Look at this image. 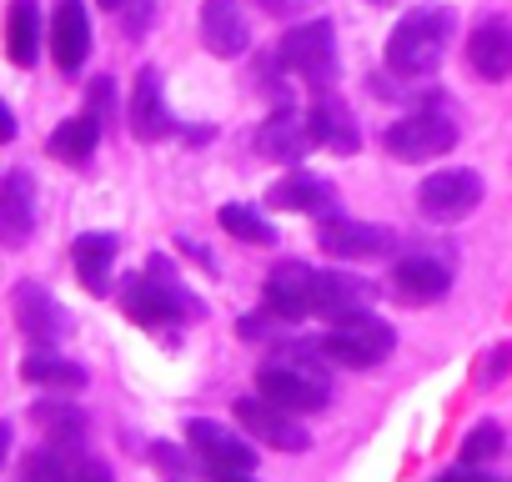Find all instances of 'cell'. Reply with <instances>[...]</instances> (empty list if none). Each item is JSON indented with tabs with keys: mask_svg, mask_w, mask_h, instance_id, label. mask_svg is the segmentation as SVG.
<instances>
[{
	"mask_svg": "<svg viewBox=\"0 0 512 482\" xmlns=\"http://www.w3.org/2000/svg\"><path fill=\"white\" fill-rule=\"evenodd\" d=\"M211 482H256L251 472H211Z\"/></svg>",
	"mask_w": 512,
	"mask_h": 482,
	"instance_id": "35",
	"label": "cell"
},
{
	"mask_svg": "<svg viewBox=\"0 0 512 482\" xmlns=\"http://www.w3.org/2000/svg\"><path fill=\"white\" fill-rule=\"evenodd\" d=\"M512 372V342H502V347H492L482 362H477V387H497L502 377Z\"/></svg>",
	"mask_w": 512,
	"mask_h": 482,
	"instance_id": "31",
	"label": "cell"
},
{
	"mask_svg": "<svg viewBox=\"0 0 512 482\" xmlns=\"http://www.w3.org/2000/svg\"><path fill=\"white\" fill-rule=\"evenodd\" d=\"M36 221H41L36 181H31V171L16 166L6 176V186H0V241H6L11 252H21L26 241H31V231H36Z\"/></svg>",
	"mask_w": 512,
	"mask_h": 482,
	"instance_id": "14",
	"label": "cell"
},
{
	"mask_svg": "<svg viewBox=\"0 0 512 482\" xmlns=\"http://www.w3.org/2000/svg\"><path fill=\"white\" fill-rule=\"evenodd\" d=\"M126 121H131V136H136V141H161V136L176 131L171 106H166V91H161V71H156V66H146V71L131 81Z\"/></svg>",
	"mask_w": 512,
	"mask_h": 482,
	"instance_id": "15",
	"label": "cell"
},
{
	"mask_svg": "<svg viewBox=\"0 0 512 482\" xmlns=\"http://www.w3.org/2000/svg\"><path fill=\"white\" fill-rule=\"evenodd\" d=\"M277 66L292 71L297 81L317 86V91H332V81H337V31H332V21L292 26L277 46Z\"/></svg>",
	"mask_w": 512,
	"mask_h": 482,
	"instance_id": "5",
	"label": "cell"
},
{
	"mask_svg": "<svg viewBox=\"0 0 512 482\" xmlns=\"http://www.w3.org/2000/svg\"><path fill=\"white\" fill-rule=\"evenodd\" d=\"M382 146H387L392 161H437L457 146V116L442 101H432L422 111H407L402 121L387 126Z\"/></svg>",
	"mask_w": 512,
	"mask_h": 482,
	"instance_id": "3",
	"label": "cell"
},
{
	"mask_svg": "<svg viewBox=\"0 0 512 482\" xmlns=\"http://www.w3.org/2000/svg\"><path fill=\"white\" fill-rule=\"evenodd\" d=\"M307 121H312V136H317V146H327V151H342V156L362 151V131H357V121H352V111H347V101H342L337 91H317V101H312Z\"/></svg>",
	"mask_w": 512,
	"mask_h": 482,
	"instance_id": "21",
	"label": "cell"
},
{
	"mask_svg": "<svg viewBox=\"0 0 512 482\" xmlns=\"http://www.w3.org/2000/svg\"><path fill=\"white\" fill-rule=\"evenodd\" d=\"M256 6H262L267 16H282V21H292V16H307L317 0H256Z\"/></svg>",
	"mask_w": 512,
	"mask_h": 482,
	"instance_id": "32",
	"label": "cell"
},
{
	"mask_svg": "<svg viewBox=\"0 0 512 482\" xmlns=\"http://www.w3.org/2000/svg\"><path fill=\"white\" fill-rule=\"evenodd\" d=\"M21 377L31 387H51V392H81L86 387V367L71 362V357H61V352H51V347H36L21 362Z\"/></svg>",
	"mask_w": 512,
	"mask_h": 482,
	"instance_id": "24",
	"label": "cell"
},
{
	"mask_svg": "<svg viewBox=\"0 0 512 482\" xmlns=\"http://www.w3.org/2000/svg\"><path fill=\"white\" fill-rule=\"evenodd\" d=\"M262 302H267V312H272L277 322H302V317H312V312H317V272H312L307 262H297V257L277 262V267L267 272Z\"/></svg>",
	"mask_w": 512,
	"mask_h": 482,
	"instance_id": "11",
	"label": "cell"
},
{
	"mask_svg": "<svg viewBox=\"0 0 512 482\" xmlns=\"http://www.w3.org/2000/svg\"><path fill=\"white\" fill-rule=\"evenodd\" d=\"M392 347H397V332H392L382 317H372V312L337 322V327L317 342V352H322L327 362L357 367V372H362V367H382V362L392 357Z\"/></svg>",
	"mask_w": 512,
	"mask_h": 482,
	"instance_id": "6",
	"label": "cell"
},
{
	"mask_svg": "<svg viewBox=\"0 0 512 482\" xmlns=\"http://www.w3.org/2000/svg\"><path fill=\"white\" fill-rule=\"evenodd\" d=\"M51 56L61 66V76H76L91 56V11L81 0H56L51 16Z\"/></svg>",
	"mask_w": 512,
	"mask_h": 482,
	"instance_id": "16",
	"label": "cell"
},
{
	"mask_svg": "<svg viewBox=\"0 0 512 482\" xmlns=\"http://www.w3.org/2000/svg\"><path fill=\"white\" fill-rule=\"evenodd\" d=\"M467 66L482 76V81H507L512 76V26L502 16H487L477 21L472 41H467Z\"/></svg>",
	"mask_w": 512,
	"mask_h": 482,
	"instance_id": "20",
	"label": "cell"
},
{
	"mask_svg": "<svg viewBox=\"0 0 512 482\" xmlns=\"http://www.w3.org/2000/svg\"><path fill=\"white\" fill-rule=\"evenodd\" d=\"M121 252V241L111 231H81L76 247H71V262H76V277L91 297H106L111 292V262Z\"/></svg>",
	"mask_w": 512,
	"mask_h": 482,
	"instance_id": "23",
	"label": "cell"
},
{
	"mask_svg": "<svg viewBox=\"0 0 512 482\" xmlns=\"http://www.w3.org/2000/svg\"><path fill=\"white\" fill-rule=\"evenodd\" d=\"M6 51H11V61L21 71L36 66V56H41V6L36 0H11V11H6Z\"/></svg>",
	"mask_w": 512,
	"mask_h": 482,
	"instance_id": "25",
	"label": "cell"
},
{
	"mask_svg": "<svg viewBox=\"0 0 512 482\" xmlns=\"http://www.w3.org/2000/svg\"><path fill=\"white\" fill-rule=\"evenodd\" d=\"M236 422H241V432L251 442H267L277 452H307L312 447V432L297 422V412L277 407L262 392H256V397H236Z\"/></svg>",
	"mask_w": 512,
	"mask_h": 482,
	"instance_id": "8",
	"label": "cell"
},
{
	"mask_svg": "<svg viewBox=\"0 0 512 482\" xmlns=\"http://www.w3.org/2000/svg\"><path fill=\"white\" fill-rule=\"evenodd\" d=\"M101 6H106V11H121V6H126V0H101Z\"/></svg>",
	"mask_w": 512,
	"mask_h": 482,
	"instance_id": "36",
	"label": "cell"
},
{
	"mask_svg": "<svg viewBox=\"0 0 512 482\" xmlns=\"http://www.w3.org/2000/svg\"><path fill=\"white\" fill-rule=\"evenodd\" d=\"M71 482H111V467L101 457H86V462H76V477Z\"/></svg>",
	"mask_w": 512,
	"mask_h": 482,
	"instance_id": "33",
	"label": "cell"
},
{
	"mask_svg": "<svg viewBox=\"0 0 512 482\" xmlns=\"http://www.w3.org/2000/svg\"><path fill=\"white\" fill-rule=\"evenodd\" d=\"M437 482H497V477H487V472H467V462H462L457 472H442Z\"/></svg>",
	"mask_w": 512,
	"mask_h": 482,
	"instance_id": "34",
	"label": "cell"
},
{
	"mask_svg": "<svg viewBox=\"0 0 512 482\" xmlns=\"http://www.w3.org/2000/svg\"><path fill=\"white\" fill-rule=\"evenodd\" d=\"M267 206H277V211H312L322 221V216H337V186L327 176H312V171H287L267 191Z\"/></svg>",
	"mask_w": 512,
	"mask_h": 482,
	"instance_id": "19",
	"label": "cell"
},
{
	"mask_svg": "<svg viewBox=\"0 0 512 482\" xmlns=\"http://www.w3.org/2000/svg\"><path fill=\"white\" fill-rule=\"evenodd\" d=\"M201 41L221 61H236V56L251 51V26H246L241 0H206L201 6Z\"/></svg>",
	"mask_w": 512,
	"mask_h": 482,
	"instance_id": "17",
	"label": "cell"
},
{
	"mask_svg": "<svg viewBox=\"0 0 512 482\" xmlns=\"http://www.w3.org/2000/svg\"><path fill=\"white\" fill-rule=\"evenodd\" d=\"M71 477H76V467L66 462L61 447H36L21 467V482H71Z\"/></svg>",
	"mask_w": 512,
	"mask_h": 482,
	"instance_id": "29",
	"label": "cell"
},
{
	"mask_svg": "<svg viewBox=\"0 0 512 482\" xmlns=\"http://www.w3.org/2000/svg\"><path fill=\"white\" fill-rule=\"evenodd\" d=\"M11 312H16V322H21V332L36 342V347H56L66 332H71V317H66V307L41 287V282H21L16 292H11Z\"/></svg>",
	"mask_w": 512,
	"mask_h": 482,
	"instance_id": "13",
	"label": "cell"
},
{
	"mask_svg": "<svg viewBox=\"0 0 512 482\" xmlns=\"http://www.w3.org/2000/svg\"><path fill=\"white\" fill-rule=\"evenodd\" d=\"M186 442L206 462V472H251L256 467V447L241 432H231V427H221L211 417H191L186 422Z\"/></svg>",
	"mask_w": 512,
	"mask_h": 482,
	"instance_id": "12",
	"label": "cell"
},
{
	"mask_svg": "<svg viewBox=\"0 0 512 482\" xmlns=\"http://www.w3.org/2000/svg\"><path fill=\"white\" fill-rule=\"evenodd\" d=\"M477 201H482V176L467 171V166H442V171H432V176L417 186V211H422L427 221H442V226L472 216Z\"/></svg>",
	"mask_w": 512,
	"mask_h": 482,
	"instance_id": "7",
	"label": "cell"
},
{
	"mask_svg": "<svg viewBox=\"0 0 512 482\" xmlns=\"http://www.w3.org/2000/svg\"><path fill=\"white\" fill-rule=\"evenodd\" d=\"M256 392L272 397V402L287 407V412H297V417H302V412H322V407L332 402L327 372L312 367V362H302V352H287V357L267 362L262 372H256Z\"/></svg>",
	"mask_w": 512,
	"mask_h": 482,
	"instance_id": "4",
	"label": "cell"
},
{
	"mask_svg": "<svg viewBox=\"0 0 512 482\" xmlns=\"http://www.w3.org/2000/svg\"><path fill=\"white\" fill-rule=\"evenodd\" d=\"M216 221H221V231L236 236V241H251V247H272V226H267L262 211H251V206H221Z\"/></svg>",
	"mask_w": 512,
	"mask_h": 482,
	"instance_id": "28",
	"label": "cell"
},
{
	"mask_svg": "<svg viewBox=\"0 0 512 482\" xmlns=\"http://www.w3.org/2000/svg\"><path fill=\"white\" fill-rule=\"evenodd\" d=\"M322 252L342 257V262H377L387 252H397V231L377 226V221H352V216H322Z\"/></svg>",
	"mask_w": 512,
	"mask_h": 482,
	"instance_id": "9",
	"label": "cell"
},
{
	"mask_svg": "<svg viewBox=\"0 0 512 482\" xmlns=\"http://www.w3.org/2000/svg\"><path fill=\"white\" fill-rule=\"evenodd\" d=\"M256 146H262V156H272V161H302L317 146V136H312V121L302 111H292V101H282L262 121V131H256Z\"/></svg>",
	"mask_w": 512,
	"mask_h": 482,
	"instance_id": "18",
	"label": "cell"
},
{
	"mask_svg": "<svg viewBox=\"0 0 512 482\" xmlns=\"http://www.w3.org/2000/svg\"><path fill=\"white\" fill-rule=\"evenodd\" d=\"M121 307L131 322L141 327H166V322H201L206 317V302L186 292L181 272L171 267V257L151 252L141 272L121 277Z\"/></svg>",
	"mask_w": 512,
	"mask_h": 482,
	"instance_id": "1",
	"label": "cell"
},
{
	"mask_svg": "<svg viewBox=\"0 0 512 482\" xmlns=\"http://www.w3.org/2000/svg\"><path fill=\"white\" fill-rule=\"evenodd\" d=\"M497 452H502V427H497L492 417H482V422L467 432V442H462V462L477 467V462H492Z\"/></svg>",
	"mask_w": 512,
	"mask_h": 482,
	"instance_id": "30",
	"label": "cell"
},
{
	"mask_svg": "<svg viewBox=\"0 0 512 482\" xmlns=\"http://www.w3.org/2000/svg\"><path fill=\"white\" fill-rule=\"evenodd\" d=\"M452 31H457V11H452V6L407 11V16L392 26V36H387V71L402 76V81H427V76L447 61Z\"/></svg>",
	"mask_w": 512,
	"mask_h": 482,
	"instance_id": "2",
	"label": "cell"
},
{
	"mask_svg": "<svg viewBox=\"0 0 512 482\" xmlns=\"http://www.w3.org/2000/svg\"><path fill=\"white\" fill-rule=\"evenodd\" d=\"M96 141H101V121H96V111H81V116H66L51 131V156L66 161V166H81V161L96 156Z\"/></svg>",
	"mask_w": 512,
	"mask_h": 482,
	"instance_id": "26",
	"label": "cell"
},
{
	"mask_svg": "<svg viewBox=\"0 0 512 482\" xmlns=\"http://www.w3.org/2000/svg\"><path fill=\"white\" fill-rule=\"evenodd\" d=\"M36 422L46 427V442L61 447V452H76L86 442V432H91L86 412L71 407V402H36Z\"/></svg>",
	"mask_w": 512,
	"mask_h": 482,
	"instance_id": "27",
	"label": "cell"
},
{
	"mask_svg": "<svg viewBox=\"0 0 512 482\" xmlns=\"http://www.w3.org/2000/svg\"><path fill=\"white\" fill-rule=\"evenodd\" d=\"M377 302V287L352 277V272H317V312L332 317V322H347V317H362L367 307Z\"/></svg>",
	"mask_w": 512,
	"mask_h": 482,
	"instance_id": "22",
	"label": "cell"
},
{
	"mask_svg": "<svg viewBox=\"0 0 512 482\" xmlns=\"http://www.w3.org/2000/svg\"><path fill=\"white\" fill-rule=\"evenodd\" d=\"M392 297L407 302V307H432L452 292V262L437 257V252H407L397 267H392Z\"/></svg>",
	"mask_w": 512,
	"mask_h": 482,
	"instance_id": "10",
	"label": "cell"
}]
</instances>
